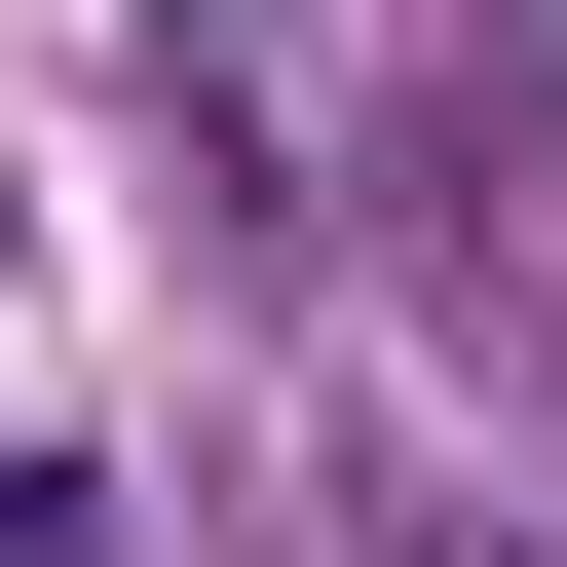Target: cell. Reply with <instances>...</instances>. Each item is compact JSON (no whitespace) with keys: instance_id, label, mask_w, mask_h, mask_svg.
<instances>
[{"instance_id":"1","label":"cell","mask_w":567,"mask_h":567,"mask_svg":"<svg viewBox=\"0 0 567 567\" xmlns=\"http://www.w3.org/2000/svg\"><path fill=\"white\" fill-rule=\"evenodd\" d=\"M0 567H114V492H76V454H0Z\"/></svg>"}]
</instances>
